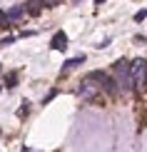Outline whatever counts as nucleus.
<instances>
[{"label":"nucleus","mask_w":147,"mask_h":152,"mask_svg":"<svg viewBox=\"0 0 147 152\" xmlns=\"http://www.w3.org/2000/svg\"><path fill=\"white\" fill-rule=\"evenodd\" d=\"M85 62V55H78V58H70L67 62H65V67H62V72H70V70H75L78 65H82Z\"/></svg>","instance_id":"obj_7"},{"label":"nucleus","mask_w":147,"mask_h":152,"mask_svg":"<svg viewBox=\"0 0 147 152\" xmlns=\"http://www.w3.org/2000/svg\"><path fill=\"white\" fill-rule=\"evenodd\" d=\"M92 90H97V85H90V80L85 77V80L80 82V90H78V92H80V97H90Z\"/></svg>","instance_id":"obj_6"},{"label":"nucleus","mask_w":147,"mask_h":152,"mask_svg":"<svg viewBox=\"0 0 147 152\" xmlns=\"http://www.w3.org/2000/svg\"><path fill=\"white\" fill-rule=\"evenodd\" d=\"M55 95H57V90H50V92H48V97H45V102H50V100H53Z\"/></svg>","instance_id":"obj_10"},{"label":"nucleus","mask_w":147,"mask_h":152,"mask_svg":"<svg viewBox=\"0 0 147 152\" xmlns=\"http://www.w3.org/2000/svg\"><path fill=\"white\" fill-rule=\"evenodd\" d=\"M102 3H105V0H95V5H102Z\"/></svg>","instance_id":"obj_12"},{"label":"nucleus","mask_w":147,"mask_h":152,"mask_svg":"<svg viewBox=\"0 0 147 152\" xmlns=\"http://www.w3.org/2000/svg\"><path fill=\"white\" fill-rule=\"evenodd\" d=\"M87 80H90V82H100V87H102V90H105V92H110V95H115V85H117V82H115L112 77H107V75L105 72H90V75H87Z\"/></svg>","instance_id":"obj_3"},{"label":"nucleus","mask_w":147,"mask_h":152,"mask_svg":"<svg viewBox=\"0 0 147 152\" xmlns=\"http://www.w3.org/2000/svg\"><path fill=\"white\" fill-rule=\"evenodd\" d=\"M145 18H147V8H145V10H140V12H135V23H142Z\"/></svg>","instance_id":"obj_9"},{"label":"nucleus","mask_w":147,"mask_h":152,"mask_svg":"<svg viewBox=\"0 0 147 152\" xmlns=\"http://www.w3.org/2000/svg\"><path fill=\"white\" fill-rule=\"evenodd\" d=\"M33 3H35V0H33ZM40 3H48V5H55L57 0H37V5H40Z\"/></svg>","instance_id":"obj_11"},{"label":"nucleus","mask_w":147,"mask_h":152,"mask_svg":"<svg viewBox=\"0 0 147 152\" xmlns=\"http://www.w3.org/2000/svg\"><path fill=\"white\" fill-rule=\"evenodd\" d=\"M130 75H132V85H145L147 82V60L130 62Z\"/></svg>","instance_id":"obj_2"},{"label":"nucleus","mask_w":147,"mask_h":152,"mask_svg":"<svg viewBox=\"0 0 147 152\" xmlns=\"http://www.w3.org/2000/svg\"><path fill=\"white\" fill-rule=\"evenodd\" d=\"M23 15H25V8L23 5H15V8H10L8 12H5V20H20Z\"/></svg>","instance_id":"obj_5"},{"label":"nucleus","mask_w":147,"mask_h":152,"mask_svg":"<svg viewBox=\"0 0 147 152\" xmlns=\"http://www.w3.org/2000/svg\"><path fill=\"white\" fill-rule=\"evenodd\" d=\"M5 85H8V87H15V85H18V72H8V75H5Z\"/></svg>","instance_id":"obj_8"},{"label":"nucleus","mask_w":147,"mask_h":152,"mask_svg":"<svg viewBox=\"0 0 147 152\" xmlns=\"http://www.w3.org/2000/svg\"><path fill=\"white\" fill-rule=\"evenodd\" d=\"M50 48H53V50H65V48H67V35L62 33V30H57V33L53 35V42H50Z\"/></svg>","instance_id":"obj_4"},{"label":"nucleus","mask_w":147,"mask_h":152,"mask_svg":"<svg viewBox=\"0 0 147 152\" xmlns=\"http://www.w3.org/2000/svg\"><path fill=\"white\" fill-rule=\"evenodd\" d=\"M115 75H117V85L122 87V90H132V75H130V62L125 60H117L115 62Z\"/></svg>","instance_id":"obj_1"}]
</instances>
